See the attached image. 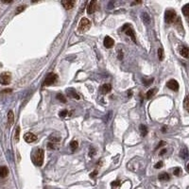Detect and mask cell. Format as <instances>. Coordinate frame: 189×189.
Returning a JSON list of instances; mask_svg holds the SVG:
<instances>
[{
  "label": "cell",
  "mask_w": 189,
  "mask_h": 189,
  "mask_svg": "<svg viewBox=\"0 0 189 189\" xmlns=\"http://www.w3.org/2000/svg\"><path fill=\"white\" fill-rule=\"evenodd\" d=\"M44 157H45V151L43 148H38L36 149L33 154H32V162L34 165L37 166H41L44 163Z\"/></svg>",
  "instance_id": "6da1fadb"
},
{
  "label": "cell",
  "mask_w": 189,
  "mask_h": 189,
  "mask_svg": "<svg viewBox=\"0 0 189 189\" xmlns=\"http://www.w3.org/2000/svg\"><path fill=\"white\" fill-rule=\"evenodd\" d=\"M91 27V22L90 20H88L87 18H82L80 20V24H78V30L80 33H85L87 30H90Z\"/></svg>",
  "instance_id": "7a4b0ae2"
},
{
  "label": "cell",
  "mask_w": 189,
  "mask_h": 189,
  "mask_svg": "<svg viewBox=\"0 0 189 189\" xmlns=\"http://www.w3.org/2000/svg\"><path fill=\"white\" fill-rule=\"evenodd\" d=\"M177 17V13L174 10H167L165 12V21L167 24H171L175 21Z\"/></svg>",
  "instance_id": "3957f363"
},
{
  "label": "cell",
  "mask_w": 189,
  "mask_h": 189,
  "mask_svg": "<svg viewBox=\"0 0 189 189\" xmlns=\"http://www.w3.org/2000/svg\"><path fill=\"white\" fill-rule=\"evenodd\" d=\"M122 30H123L124 32L126 33V35H129V36L131 38V40H133V42H136V39H135V34H134V30H133V27L131 26V25H129V24L125 25Z\"/></svg>",
  "instance_id": "277c9868"
},
{
  "label": "cell",
  "mask_w": 189,
  "mask_h": 189,
  "mask_svg": "<svg viewBox=\"0 0 189 189\" xmlns=\"http://www.w3.org/2000/svg\"><path fill=\"white\" fill-rule=\"evenodd\" d=\"M57 78H58V76H57L56 74L49 73L47 76H46L45 80L44 81V85H45V86H49V85L53 84L57 80Z\"/></svg>",
  "instance_id": "5b68a950"
},
{
  "label": "cell",
  "mask_w": 189,
  "mask_h": 189,
  "mask_svg": "<svg viewBox=\"0 0 189 189\" xmlns=\"http://www.w3.org/2000/svg\"><path fill=\"white\" fill-rule=\"evenodd\" d=\"M10 80H12V76H10V73L9 72H4L0 75V83L3 85H8L10 83Z\"/></svg>",
  "instance_id": "8992f818"
},
{
  "label": "cell",
  "mask_w": 189,
  "mask_h": 189,
  "mask_svg": "<svg viewBox=\"0 0 189 189\" xmlns=\"http://www.w3.org/2000/svg\"><path fill=\"white\" fill-rule=\"evenodd\" d=\"M166 86H167V88H169L170 90H172V91L177 92L178 90H179V83H178V81L176 80H168L166 83Z\"/></svg>",
  "instance_id": "52a82bcc"
},
{
  "label": "cell",
  "mask_w": 189,
  "mask_h": 189,
  "mask_svg": "<svg viewBox=\"0 0 189 189\" xmlns=\"http://www.w3.org/2000/svg\"><path fill=\"white\" fill-rule=\"evenodd\" d=\"M24 139H25V141L27 142V143H32V142L37 140V136L31 133H27L24 135Z\"/></svg>",
  "instance_id": "ba28073f"
},
{
  "label": "cell",
  "mask_w": 189,
  "mask_h": 189,
  "mask_svg": "<svg viewBox=\"0 0 189 189\" xmlns=\"http://www.w3.org/2000/svg\"><path fill=\"white\" fill-rule=\"evenodd\" d=\"M104 46L106 48H112L113 45H115V41H113V39L109 37V36H106L105 39H104Z\"/></svg>",
  "instance_id": "9c48e42d"
},
{
  "label": "cell",
  "mask_w": 189,
  "mask_h": 189,
  "mask_svg": "<svg viewBox=\"0 0 189 189\" xmlns=\"http://www.w3.org/2000/svg\"><path fill=\"white\" fill-rule=\"evenodd\" d=\"M62 5L63 6V8L65 10H71L75 5V1H72V0H63L62 1Z\"/></svg>",
  "instance_id": "30bf717a"
},
{
  "label": "cell",
  "mask_w": 189,
  "mask_h": 189,
  "mask_svg": "<svg viewBox=\"0 0 189 189\" xmlns=\"http://www.w3.org/2000/svg\"><path fill=\"white\" fill-rule=\"evenodd\" d=\"M180 54L183 56L184 58L188 59V58H189V47H187V46H185V45L181 46V48H180Z\"/></svg>",
  "instance_id": "8fae6325"
},
{
  "label": "cell",
  "mask_w": 189,
  "mask_h": 189,
  "mask_svg": "<svg viewBox=\"0 0 189 189\" xmlns=\"http://www.w3.org/2000/svg\"><path fill=\"white\" fill-rule=\"evenodd\" d=\"M96 7H97V1H95V0H93L90 3H89V6H88V9H87V13L88 14H92L93 12L96 10Z\"/></svg>",
  "instance_id": "7c38bea8"
},
{
  "label": "cell",
  "mask_w": 189,
  "mask_h": 189,
  "mask_svg": "<svg viewBox=\"0 0 189 189\" xmlns=\"http://www.w3.org/2000/svg\"><path fill=\"white\" fill-rule=\"evenodd\" d=\"M112 90V86H111V84H109V83H105V84H103L101 88H100V91L102 94H108V93H110Z\"/></svg>",
  "instance_id": "4fadbf2b"
},
{
  "label": "cell",
  "mask_w": 189,
  "mask_h": 189,
  "mask_svg": "<svg viewBox=\"0 0 189 189\" xmlns=\"http://www.w3.org/2000/svg\"><path fill=\"white\" fill-rule=\"evenodd\" d=\"M158 179L162 181H166L170 180V176H169V174H167L166 172H163L161 174H159Z\"/></svg>",
  "instance_id": "5bb4252c"
},
{
  "label": "cell",
  "mask_w": 189,
  "mask_h": 189,
  "mask_svg": "<svg viewBox=\"0 0 189 189\" xmlns=\"http://www.w3.org/2000/svg\"><path fill=\"white\" fill-rule=\"evenodd\" d=\"M9 169L6 166H0V178H5L8 176Z\"/></svg>",
  "instance_id": "9a60e30c"
},
{
  "label": "cell",
  "mask_w": 189,
  "mask_h": 189,
  "mask_svg": "<svg viewBox=\"0 0 189 189\" xmlns=\"http://www.w3.org/2000/svg\"><path fill=\"white\" fill-rule=\"evenodd\" d=\"M181 12H183L184 15L186 17V18L189 19V3L185 4V5L183 7V9H181Z\"/></svg>",
  "instance_id": "2e32d148"
},
{
  "label": "cell",
  "mask_w": 189,
  "mask_h": 189,
  "mask_svg": "<svg viewBox=\"0 0 189 189\" xmlns=\"http://www.w3.org/2000/svg\"><path fill=\"white\" fill-rule=\"evenodd\" d=\"M67 94H68L69 97H73V98H75L76 99H80V97H78V95L77 94L76 92H75V90H73V89H68V90H67Z\"/></svg>",
  "instance_id": "e0dca14e"
},
{
  "label": "cell",
  "mask_w": 189,
  "mask_h": 189,
  "mask_svg": "<svg viewBox=\"0 0 189 189\" xmlns=\"http://www.w3.org/2000/svg\"><path fill=\"white\" fill-rule=\"evenodd\" d=\"M156 92H157V89L156 88H153V89H151L148 93H147V95H146V98H147L148 99H151L153 96H154L156 94Z\"/></svg>",
  "instance_id": "ac0fdd59"
},
{
  "label": "cell",
  "mask_w": 189,
  "mask_h": 189,
  "mask_svg": "<svg viewBox=\"0 0 189 189\" xmlns=\"http://www.w3.org/2000/svg\"><path fill=\"white\" fill-rule=\"evenodd\" d=\"M139 129H140V131H141V135L143 137H145L146 135L148 133V129L147 127L145 126V125H140V127H139Z\"/></svg>",
  "instance_id": "d6986e66"
},
{
  "label": "cell",
  "mask_w": 189,
  "mask_h": 189,
  "mask_svg": "<svg viewBox=\"0 0 189 189\" xmlns=\"http://www.w3.org/2000/svg\"><path fill=\"white\" fill-rule=\"evenodd\" d=\"M13 120H14L13 112H12V111H10L9 113H8V121H9V125H10V126H12V125Z\"/></svg>",
  "instance_id": "ffe728a7"
},
{
  "label": "cell",
  "mask_w": 189,
  "mask_h": 189,
  "mask_svg": "<svg viewBox=\"0 0 189 189\" xmlns=\"http://www.w3.org/2000/svg\"><path fill=\"white\" fill-rule=\"evenodd\" d=\"M184 109L189 113V96H187V97L184 98Z\"/></svg>",
  "instance_id": "44dd1931"
},
{
  "label": "cell",
  "mask_w": 189,
  "mask_h": 189,
  "mask_svg": "<svg viewBox=\"0 0 189 189\" xmlns=\"http://www.w3.org/2000/svg\"><path fill=\"white\" fill-rule=\"evenodd\" d=\"M142 18H143V21L145 22V24H149V21H151V19H149V16L148 15L147 13H143V15H142Z\"/></svg>",
  "instance_id": "7402d4cb"
},
{
  "label": "cell",
  "mask_w": 189,
  "mask_h": 189,
  "mask_svg": "<svg viewBox=\"0 0 189 189\" xmlns=\"http://www.w3.org/2000/svg\"><path fill=\"white\" fill-rule=\"evenodd\" d=\"M70 147H71V148L73 149V151H76V149L78 148V142H77V141H72V142L70 143Z\"/></svg>",
  "instance_id": "603a6c76"
},
{
  "label": "cell",
  "mask_w": 189,
  "mask_h": 189,
  "mask_svg": "<svg viewBox=\"0 0 189 189\" xmlns=\"http://www.w3.org/2000/svg\"><path fill=\"white\" fill-rule=\"evenodd\" d=\"M57 98H58L60 101H62V102H63V103L66 102V99H65V96H63V94H58V95H57Z\"/></svg>",
  "instance_id": "cb8c5ba5"
},
{
  "label": "cell",
  "mask_w": 189,
  "mask_h": 189,
  "mask_svg": "<svg viewBox=\"0 0 189 189\" xmlns=\"http://www.w3.org/2000/svg\"><path fill=\"white\" fill-rule=\"evenodd\" d=\"M180 156L181 157H183L184 159H185L186 157L188 156V153H187V149L186 148H184V149H183V151H181V153H180Z\"/></svg>",
  "instance_id": "d4e9b609"
},
{
  "label": "cell",
  "mask_w": 189,
  "mask_h": 189,
  "mask_svg": "<svg viewBox=\"0 0 189 189\" xmlns=\"http://www.w3.org/2000/svg\"><path fill=\"white\" fill-rule=\"evenodd\" d=\"M158 57H159L160 60H163V59H164V50L162 48L158 49Z\"/></svg>",
  "instance_id": "484cf974"
},
{
  "label": "cell",
  "mask_w": 189,
  "mask_h": 189,
  "mask_svg": "<svg viewBox=\"0 0 189 189\" xmlns=\"http://www.w3.org/2000/svg\"><path fill=\"white\" fill-rule=\"evenodd\" d=\"M173 173H174V175H175V176H180L181 174V169L180 168V167H176V168L174 169Z\"/></svg>",
  "instance_id": "4316f807"
},
{
  "label": "cell",
  "mask_w": 189,
  "mask_h": 189,
  "mask_svg": "<svg viewBox=\"0 0 189 189\" xmlns=\"http://www.w3.org/2000/svg\"><path fill=\"white\" fill-rule=\"evenodd\" d=\"M19 133H20V127L16 128V133H15V142L19 141Z\"/></svg>",
  "instance_id": "83f0119b"
},
{
  "label": "cell",
  "mask_w": 189,
  "mask_h": 189,
  "mask_svg": "<svg viewBox=\"0 0 189 189\" xmlns=\"http://www.w3.org/2000/svg\"><path fill=\"white\" fill-rule=\"evenodd\" d=\"M152 81H153V78H151V80H146L145 78L143 80V82H144L145 86H148V85H151L152 83Z\"/></svg>",
  "instance_id": "f1b7e54d"
},
{
  "label": "cell",
  "mask_w": 189,
  "mask_h": 189,
  "mask_svg": "<svg viewBox=\"0 0 189 189\" xmlns=\"http://www.w3.org/2000/svg\"><path fill=\"white\" fill-rule=\"evenodd\" d=\"M25 8H26V6H20V7H18L17 10H16V13H19L21 12H23V10H25Z\"/></svg>",
  "instance_id": "f546056e"
},
{
  "label": "cell",
  "mask_w": 189,
  "mask_h": 189,
  "mask_svg": "<svg viewBox=\"0 0 189 189\" xmlns=\"http://www.w3.org/2000/svg\"><path fill=\"white\" fill-rule=\"evenodd\" d=\"M162 166H163V162H162V161H160V162H158V163L156 164L154 167H155V168L158 169V168H161Z\"/></svg>",
  "instance_id": "4dcf8cb0"
},
{
  "label": "cell",
  "mask_w": 189,
  "mask_h": 189,
  "mask_svg": "<svg viewBox=\"0 0 189 189\" xmlns=\"http://www.w3.org/2000/svg\"><path fill=\"white\" fill-rule=\"evenodd\" d=\"M66 115H67V111H66V110H63V111H62V112L60 113V117L65 116Z\"/></svg>",
  "instance_id": "1f68e13d"
},
{
  "label": "cell",
  "mask_w": 189,
  "mask_h": 189,
  "mask_svg": "<svg viewBox=\"0 0 189 189\" xmlns=\"http://www.w3.org/2000/svg\"><path fill=\"white\" fill-rule=\"evenodd\" d=\"M165 145H166V142L161 141V142H160V143H159V145L157 146V148H159L160 147H162V146H165Z\"/></svg>",
  "instance_id": "d6a6232c"
},
{
  "label": "cell",
  "mask_w": 189,
  "mask_h": 189,
  "mask_svg": "<svg viewBox=\"0 0 189 189\" xmlns=\"http://www.w3.org/2000/svg\"><path fill=\"white\" fill-rule=\"evenodd\" d=\"M113 186H115V185H119V181H115V183H112Z\"/></svg>",
  "instance_id": "836d02e7"
},
{
  "label": "cell",
  "mask_w": 189,
  "mask_h": 189,
  "mask_svg": "<svg viewBox=\"0 0 189 189\" xmlns=\"http://www.w3.org/2000/svg\"><path fill=\"white\" fill-rule=\"evenodd\" d=\"M166 152V149H163L162 152H160V155H163V154H165V153Z\"/></svg>",
  "instance_id": "e575fe53"
},
{
  "label": "cell",
  "mask_w": 189,
  "mask_h": 189,
  "mask_svg": "<svg viewBox=\"0 0 189 189\" xmlns=\"http://www.w3.org/2000/svg\"><path fill=\"white\" fill-rule=\"evenodd\" d=\"M186 171L189 173V164H187V166H186Z\"/></svg>",
  "instance_id": "d590c367"
},
{
  "label": "cell",
  "mask_w": 189,
  "mask_h": 189,
  "mask_svg": "<svg viewBox=\"0 0 189 189\" xmlns=\"http://www.w3.org/2000/svg\"><path fill=\"white\" fill-rule=\"evenodd\" d=\"M162 131H163V133H165V131H166V128H163V129H162Z\"/></svg>",
  "instance_id": "8d00e7d4"
}]
</instances>
